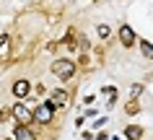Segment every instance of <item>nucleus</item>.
<instances>
[{"label":"nucleus","instance_id":"8","mask_svg":"<svg viewBox=\"0 0 153 140\" xmlns=\"http://www.w3.org/2000/svg\"><path fill=\"white\" fill-rule=\"evenodd\" d=\"M125 135H127V140H140V138H143V127H137V124H130L127 130H125Z\"/></svg>","mask_w":153,"mask_h":140},{"label":"nucleus","instance_id":"4","mask_svg":"<svg viewBox=\"0 0 153 140\" xmlns=\"http://www.w3.org/2000/svg\"><path fill=\"white\" fill-rule=\"evenodd\" d=\"M13 140H36V135L31 132V127H26V124H18L16 130H13Z\"/></svg>","mask_w":153,"mask_h":140},{"label":"nucleus","instance_id":"13","mask_svg":"<svg viewBox=\"0 0 153 140\" xmlns=\"http://www.w3.org/2000/svg\"><path fill=\"white\" fill-rule=\"evenodd\" d=\"M99 36H109V26H106V24L99 26Z\"/></svg>","mask_w":153,"mask_h":140},{"label":"nucleus","instance_id":"6","mask_svg":"<svg viewBox=\"0 0 153 140\" xmlns=\"http://www.w3.org/2000/svg\"><path fill=\"white\" fill-rule=\"evenodd\" d=\"M29 91H31L29 81H16V83H13V93H16L18 99H21V96H29Z\"/></svg>","mask_w":153,"mask_h":140},{"label":"nucleus","instance_id":"1","mask_svg":"<svg viewBox=\"0 0 153 140\" xmlns=\"http://www.w3.org/2000/svg\"><path fill=\"white\" fill-rule=\"evenodd\" d=\"M52 73H55L57 78L68 81V78H73V73H75V62H70V60H55V62H52Z\"/></svg>","mask_w":153,"mask_h":140},{"label":"nucleus","instance_id":"12","mask_svg":"<svg viewBox=\"0 0 153 140\" xmlns=\"http://www.w3.org/2000/svg\"><path fill=\"white\" fill-rule=\"evenodd\" d=\"M140 91H143V86H132V88H130V96H132V99H137V96H140Z\"/></svg>","mask_w":153,"mask_h":140},{"label":"nucleus","instance_id":"2","mask_svg":"<svg viewBox=\"0 0 153 140\" xmlns=\"http://www.w3.org/2000/svg\"><path fill=\"white\" fill-rule=\"evenodd\" d=\"M10 117H13V119H16L18 124H26V127H29V124L34 122V112H29V109H26L24 104H16V107L10 109Z\"/></svg>","mask_w":153,"mask_h":140},{"label":"nucleus","instance_id":"3","mask_svg":"<svg viewBox=\"0 0 153 140\" xmlns=\"http://www.w3.org/2000/svg\"><path fill=\"white\" fill-rule=\"evenodd\" d=\"M52 109H55V104L49 101V104H44V107H39L36 112H34V119L39 124H49L52 122Z\"/></svg>","mask_w":153,"mask_h":140},{"label":"nucleus","instance_id":"10","mask_svg":"<svg viewBox=\"0 0 153 140\" xmlns=\"http://www.w3.org/2000/svg\"><path fill=\"white\" fill-rule=\"evenodd\" d=\"M140 52H143L148 60H153V44L151 41H145V39H140Z\"/></svg>","mask_w":153,"mask_h":140},{"label":"nucleus","instance_id":"14","mask_svg":"<svg viewBox=\"0 0 153 140\" xmlns=\"http://www.w3.org/2000/svg\"><path fill=\"white\" fill-rule=\"evenodd\" d=\"M8 117H10V109H0V122H5Z\"/></svg>","mask_w":153,"mask_h":140},{"label":"nucleus","instance_id":"5","mask_svg":"<svg viewBox=\"0 0 153 140\" xmlns=\"http://www.w3.org/2000/svg\"><path fill=\"white\" fill-rule=\"evenodd\" d=\"M120 39H122L125 47H132V44H135V31H132L130 26H122L120 29Z\"/></svg>","mask_w":153,"mask_h":140},{"label":"nucleus","instance_id":"7","mask_svg":"<svg viewBox=\"0 0 153 140\" xmlns=\"http://www.w3.org/2000/svg\"><path fill=\"white\" fill-rule=\"evenodd\" d=\"M52 104H55V107H65V104H68V91L57 88L55 93H52Z\"/></svg>","mask_w":153,"mask_h":140},{"label":"nucleus","instance_id":"11","mask_svg":"<svg viewBox=\"0 0 153 140\" xmlns=\"http://www.w3.org/2000/svg\"><path fill=\"white\" fill-rule=\"evenodd\" d=\"M137 112H140V107H137V101L132 99V101L127 104V114H137Z\"/></svg>","mask_w":153,"mask_h":140},{"label":"nucleus","instance_id":"9","mask_svg":"<svg viewBox=\"0 0 153 140\" xmlns=\"http://www.w3.org/2000/svg\"><path fill=\"white\" fill-rule=\"evenodd\" d=\"M8 50H10V36H8V34H3V36H0V60L8 57Z\"/></svg>","mask_w":153,"mask_h":140}]
</instances>
